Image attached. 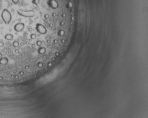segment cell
<instances>
[{
	"label": "cell",
	"instance_id": "cell-3",
	"mask_svg": "<svg viewBox=\"0 0 148 118\" xmlns=\"http://www.w3.org/2000/svg\"><path fill=\"white\" fill-rule=\"evenodd\" d=\"M37 31L41 34H45L46 33V29L43 25L37 24L36 27Z\"/></svg>",
	"mask_w": 148,
	"mask_h": 118
},
{
	"label": "cell",
	"instance_id": "cell-5",
	"mask_svg": "<svg viewBox=\"0 0 148 118\" xmlns=\"http://www.w3.org/2000/svg\"><path fill=\"white\" fill-rule=\"evenodd\" d=\"M12 0L13 2L15 4H16L18 2V1H19V0Z\"/></svg>",
	"mask_w": 148,
	"mask_h": 118
},
{
	"label": "cell",
	"instance_id": "cell-6",
	"mask_svg": "<svg viewBox=\"0 0 148 118\" xmlns=\"http://www.w3.org/2000/svg\"><path fill=\"white\" fill-rule=\"evenodd\" d=\"M31 37H32V38L33 39H34L36 38V36L34 35H33H33L31 36Z\"/></svg>",
	"mask_w": 148,
	"mask_h": 118
},
{
	"label": "cell",
	"instance_id": "cell-4",
	"mask_svg": "<svg viewBox=\"0 0 148 118\" xmlns=\"http://www.w3.org/2000/svg\"><path fill=\"white\" fill-rule=\"evenodd\" d=\"M25 27V25L23 23H18L17 24V25H15L14 29L17 32H21L22 31Z\"/></svg>",
	"mask_w": 148,
	"mask_h": 118
},
{
	"label": "cell",
	"instance_id": "cell-1",
	"mask_svg": "<svg viewBox=\"0 0 148 118\" xmlns=\"http://www.w3.org/2000/svg\"><path fill=\"white\" fill-rule=\"evenodd\" d=\"M1 16L2 19L6 24H9L11 20V15L7 9H4L2 13Z\"/></svg>",
	"mask_w": 148,
	"mask_h": 118
},
{
	"label": "cell",
	"instance_id": "cell-2",
	"mask_svg": "<svg viewBox=\"0 0 148 118\" xmlns=\"http://www.w3.org/2000/svg\"><path fill=\"white\" fill-rule=\"evenodd\" d=\"M17 13L21 16L27 17H32L35 16V12L33 10L25 11V10L19 9L17 11Z\"/></svg>",
	"mask_w": 148,
	"mask_h": 118
}]
</instances>
